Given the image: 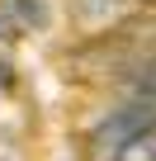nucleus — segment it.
<instances>
[{
  "label": "nucleus",
  "mask_w": 156,
  "mask_h": 161,
  "mask_svg": "<svg viewBox=\"0 0 156 161\" xmlns=\"http://www.w3.org/2000/svg\"><path fill=\"white\" fill-rule=\"evenodd\" d=\"M114 161H156V123H147L142 133H132V137L118 147Z\"/></svg>",
  "instance_id": "1"
},
{
  "label": "nucleus",
  "mask_w": 156,
  "mask_h": 161,
  "mask_svg": "<svg viewBox=\"0 0 156 161\" xmlns=\"http://www.w3.org/2000/svg\"><path fill=\"white\" fill-rule=\"evenodd\" d=\"M137 90H156V57H151V62L137 71Z\"/></svg>",
  "instance_id": "2"
}]
</instances>
